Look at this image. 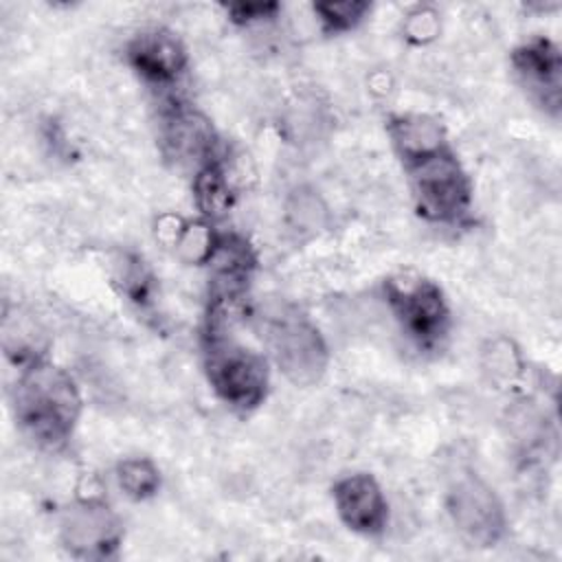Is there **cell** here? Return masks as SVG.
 Here are the masks:
<instances>
[{"label": "cell", "instance_id": "cell-5", "mask_svg": "<svg viewBox=\"0 0 562 562\" xmlns=\"http://www.w3.org/2000/svg\"><path fill=\"white\" fill-rule=\"evenodd\" d=\"M384 288L395 318L419 347L430 349L446 338L450 310L437 283L402 272L391 277Z\"/></svg>", "mask_w": 562, "mask_h": 562}, {"label": "cell", "instance_id": "cell-1", "mask_svg": "<svg viewBox=\"0 0 562 562\" xmlns=\"http://www.w3.org/2000/svg\"><path fill=\"white\" fill-rule=\"evenodd\" d=\"M15 419L40 446L57 448L70 435L81 413V395L64 369L37 358L22 364L13 391Z\"/></svg>", "mask_w": 562, "mask_h": 562}, {"label": "cell", "instance_id": "cell-11", "mask_svg": "<svg viewBox=\"0 0 562 562\" xmlns=\"http://www.w3.org/2000/svg\"><path fill=\"white\" fill-rule=\"evenodd\" d=\"M334 503L340 520L356 533L378 536L386 527L389 505L371 474H349L334 485Z\"/></svg>", "mask_w": 562, "mask_h": 562}, {"label": "cell", "instance_id": "cell-4", "mask_svg": "<svg viewBox=\"0 0 562 562\" xmlns=\"http://www.w3.org/2000/svg\"><path fill=\"white\" fill-rule=\"evenodd\" d=\"M268 345L277 367L292 384L312 386L323 378L329 360L327 345L301 312H277L268 323Z\"/></svg>", "mask_w": 562, "mask_h": 562}, {"label": "cell", "instance_id": "cell-9", "mask_svg": "<svg viewBox=\"0 0 562 562\" xmlns=\"http://www.w3.org/2000/svg\"><path fill=\"white\" fill-rule=\"evenodd\" d=\"M512 64L531 99L551 116H558L562 101V59L558 46L544 37L529 40L512 53Z\"/></svg>", "mask_w": 562, "mask_h": 562}, {"label": "cell", "instance_id": "cell-16", "mask_svg": "<svg viewBox=\"0 0 562 562\" xmlns=\"http://www.w3.org/2000/svg\"><path fill=\"white\" fill-rule=\"evenodd\" d=\"M288 215L294 222V226H299L303 231L318 228L325 217V206L314 191L299 189L292 193V198L288 202Z\"/></svg>", "mask_w": 562, "mask_h": 562}, {"label": "cell", "instance_id": "cell-7", "mask_svg": "<svg viewBox=\"0 0 562 562\" xmlns=\"http://www.w3.org/2000/svg\"><path fill=\"white\" fill-rule=\"evenodd\" d=\"M160 143L169 160L195 173L217 158V134L211 121L187 103H173L160 123Z\"/></svg>", "mask_w": 562, "mask_h": 562}, {"label": "cell", "instance_id": "cell-3", "mask_svg": "<svg viewBox=\"0 0 562 562\" xmlns=\"http://www.w3.org/2000/svg\"><path fill=\"white\" fill-rule=\"evenodd\" d=\"M404 165L411 176L417 209L424 217L459 222L470 211L472 184L448 145Z\"/></svg>", "mask_w": 562, "mask_h": 562}, {"label": "cell", "instance_id": "cell-6", "mask_svg": "<svg viewBox=\"0 0 562 562\" xmlns=\"http://www.w3.org/2000/svg\"><path fill=\"white\" fill-rule=\"evenodd\" d=\"M448 514L461 538L474 547H494L505 533V509L496 492L474 474H461L446 496Z\"/></svg>", "mask_w": 562, "mask_h": 562}, {"label": "cell", "instance_id": "cell-10", "mask_svg": "<svg viewBox=\"0 0 562 562\" xmlns=\"http://www.w3.org/2000/svg\"><path fill=\"white\" fill-rule=\"evenodd\" d=\"M130 66L149 83L169 86L187 68V50L169 29H145L127 44Z\"/></svg>", "mask_w": 562, "mask_h": 562}, {"label": "cell", "instance_id": "cell-15", "mask_svg": "<svg viewBox=\"0 0 562 562\" xmlns=\"http://www.w3.org/2000/svg\"><path fill=\"white\" fill-rule=\"evenodd\" d=\"M371 9L364 0H347V2H316L314 13L323 22V29L329 33H342L353 29L364 13Z\"/></svg>", "mask_w": 562, "mask_h": 562}, {"label": "cell", "instance_id": "cell-13", "mask_svg": "<svg viewBox=\"0 0 562 562\" xmlns=\"http://www.w3.org/2000/svg\"><path fill=\"white\" fill-rule=\"evenodd\" d=\"M193 195L198 209L206 217H220L228 211L233 202L228 176L224 173V167L220 160L206 165L193 176Z\"/></svg>", "mask_w": 562, "mask_h": 562}, {"label": "cell", "instance_id": "cell-17", "mask_svg": "<svg viewBox=\"0 0 562 562\" xmlns=\"http://www.w3.org/2000/svg\"><path fill=\"white\" fill-rule=\"evenodd\" d=\"M226 11L233 22L250 24V22L272 18L279 11V4L277 2H239V4H228Z\"/></svg>", "mask_w": 562, "mask_h": 562}, {"label": "cell", "instance_id": "cell-2", "mask_svg": "<svg viewBox=\"0 0 562 562\" xmlns=\"http://www.w3.org/2000/svg\"><path fill=\"white\" fill-rule=\"evenodd\" d=\"M204 371L213 391L233 408L259 406L268 391V362L226 334V307L211 303L204 331Z\"/></svg>", "mask_w": 562, "mask_h": 562}, {"label": "cell", "instance_id": "cell-8", "mask_svg": "<svg viewBox=\"0 0 562 562\" xmlns=\"http://www.w3.org/2000/svg\"><path fill=\"white\" fill-rule=\"evenodd\" d=\"M61 542L77 558H110L121 542L114 512L94 498L70 505L61 516Z\"/></svg>", "mask_w": 562, "mask_h": 562}, {"label": "cell", "instance_id": "cell-12", "mask_svg": "<svg viewBox=\"0 0 562 562\" xmlns=\"http://www.w3.org/2000/svg\"><path fill=\"white\" fill-rule=\"evenodd\" d=\"M389 132L404 162L446 147L443 127L428 114H400L391 119Z\"/></svg>", "mask_w": 562, "mask_h": 562}, {"label": "cell", "instance_id": "cell-14", "mask_svg": "<svg viewBox=\"0 0 562 562\" xmlns=\"http://www.w3.org/2000/svg\"><path fill=\"white\" fill-rule=\"evenodd\" d=\"M116 479H119L121 490L134 501L154 496L160 485L158 468L149 459H143V457L121 461L116 468Z\"/></svg>", "mask_w": 562, "mask_h": 562}]
</instances>
